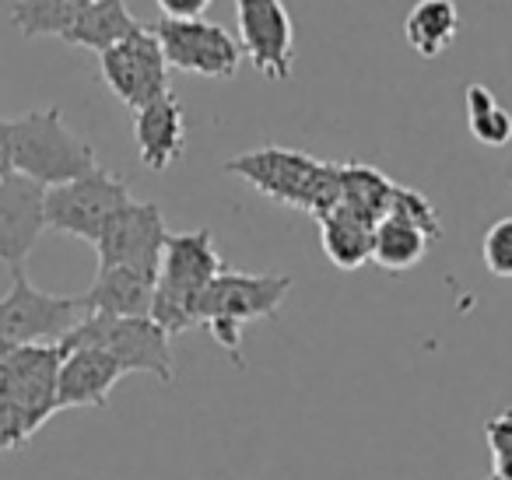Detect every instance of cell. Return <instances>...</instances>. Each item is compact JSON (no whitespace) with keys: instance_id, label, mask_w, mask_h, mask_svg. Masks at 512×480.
<instances>
[{"instance_id":"obj_1","label":"cell","mask_w":512,"mask_h":480,"mask_svg":"<svg viewBox=\"0 0 512 480\" xmlns=\"http://www.w3.org/2000/svg\"><path fill=\"white\" fill-rule=\"evenodd\" d=\"M225 172L239 176L242 183L271 197L274 204L299 207L313 218H323L341 204V169L334 162L306 155V151L267 144V148L228 158Z\"/></svg>"},{"instance_id":"obj_2","label":"cell","mask_w":512,"mask_h":480,"mask_svg":"<svg viewBox=\"0 0 512 480\" xmlns=\"http://www.w3.org/2000/svg\"><path fill=\"white\" fill-rule=\"evenodd\" d=\"M221 270H225V263H221V253L214 246L211 228L169 235L162 267H158L151 319L169 337L200 326V298H204V291L211 288V281Z\"/></svg>"},{"instance_id":"obj_3","label":"cell","mask_w":512,"mask_h":480,"mask_svg":"<svg viewBox=\"0 0 512 480\" xmlns=\"http://www.w3.org/2000/svg\"><path fill=\"white\" fill-rule=\"evenodd\" d=\"M99 169L95 148L64 123L57 106L32 109L11 120V172L32 179L43 190Z\"/></svg>"},{"instance_id":"obj_4","label":"cell","mask_w":512,"mask_h":480,"mask_svg":"<svg viewBox=\"0 0 512 480\" xmlns=\"http://www.w3.org/2000/svg\"><path fill=\"white\" fill-rule=\"evenodd\" d=\"M292 291L288 274H242L221 270L200 298V326L228 351L235 368H242V330L253 319H274Z\"/></svg>"},{"instance_id":"obj_5","label":"cell","mask_w":512,"mask_h":480,"mask_svg":"<svg viewBox=\"0 0 512 480\" xmlns=\"http://www.w3.org/2000/svg\"><path fill=\"white\" fill-rule=\"evenodd\" d=\"M64 347L106 351L127 372H148L162 386H172V337L151 316H85L64 340Z\"/></svg>"},{"instance_id":"obj_6","label":"cell","mask_w":512,"mask_h":480,"mask_svg":"<svg viewBox=\"0 0 512 480\" xmlns=\"http://www.w3.org/2000/svg\"><path fill=\"white\" fill-rule=\"evenodd\" d=\"M81 319V298L50 295L29 281L25 267L11 270V291L0 298V358L15 347L60 344Z\"/></svg>"},{"instance_id":"obj_7","label":"cell","mask_w":512,"mask_h":480,"mask_svg":"<svg viewBox=\"0 0 512 480\" xmlns=\"http://www.w3.org/2000/svg\"><path fill=\"white\" fill-rule=\"evenodd\" d=\"M130 183L106 169H92L88 176L71 179L64 186L46 190V228L71 239H85L95 246L102 228L109 225L116 211L130 204Z\"/></svg>"},{"instance_id":"obj_8","label":"cell","mask_w":512,"mask_h":480,"mask_svg":"<svg viewBox=\"0 0 512 480\" xmlns=\"http://www.w3.org/2000/svg\"><path fill=\"white\" fill-rule=\"evenodd\" d=\"M442 239V221L435 214L432 200L411 186H397L386 218L376 225L372 235V263L390 274L418 267L428 256V246Z\"/></svg>"},{"instance_id":"obj_9","label":"cell","mask_w":512,"mask_h":480,"mask_svg":"<svg viewBox=\"0 0 512 480\" xmlns=\"http://www.w3.org/2000/svg\"><path fill=\"white\" fill-rule=\"evenodd\" d=\"M151 36L162 46L169 71L197 74V78L214 81L235 78V71H239V39H232L221 25L204 22V18H193V22L162 18V22L151 25Z\"/></svg>"},{"instance_id":"obj_10","label":"cell","mask_w":512,"mask_h":480,"mask_svg":"<svg viewBox=\"0 0 512 480\" xmlns=\"http://www.w3.org/2000/svg\"><path fill=\"white\" fill-rule=\"evenodd\" d=\"M169 235L172 232L165 228L162 207L151 204V200H130L123 211L109 218V225L95 239L99 267H127L158 277Z\"/></svg>"},{"instance_id":"obj_11","label":"cell","mask_w":512,"mask_h":480,"mask_svg":"<svg viewBox=\"0 0 512 480\" xmlns=\"http://www.w3.org/2000/svg\"><path fill=\"white\" fill-rule=\"evenodd\" d=\"M64 354V344H29L0 358V393L29 417L36 431L57 414V382Z\"/></svg>"},{"instance_id":"obj_12","label":"cell","mask_w":512,"mask_h":480,"mask_svg":"<svg viewBox=\"0 0 512 480\" xmlns=\"http://www.w3.org/2000/svg\"><path fill=\"white\" fill-rule=\"evenodd\" d=\"M239 50L267 81H288L295 64V29L285 0H235Z\"/></svg>"},{"instance_id":"obj_13","label":"cell","mask_w":512,"mask_h":480,"mask_svg":"<svg viewBox=\"0 0 512 480\" xmlns=\"http://www.w3.org/2000/svg\"><path fill=\"white\" fill-rule=\"evenodd\" d=\"M99 67L109 92L134 113L148 106V102L169 95V64H165V53L158 46V39L151 36V29L113 46V50L99 53Z\"/></svg>"},{"instance_id":"obj_14","label":"cell","mask_w":512,"mask_h":480,"mask_svg":"<svg viewBox=\"0 0 512 480\" xmlns=\"http://www.w3.org/2000/svg\"><path fill=\"white\" fill-rule=\"evenodd\" d=\"M46 190L32 179L11 176L0 179V263L22 270L39 235L46 232Z\"/></svg>"},{"instance_id":"obj_15","label":"cell","mask_w":512,"mask_h":480,"mask_svg":"<svg viewBox=\"0 0 512 480\" xmlns=\"http://www.w3.org/2000/svg\"><path fill=\"white\" fill-rule=\"evenodd\" d=\"M64 365L57 382V414L78 407H106L109 393L123 379V368L95 347H64Z\"/></svg>"},{"instance_id":"obj_16","label":"cell","mask_w":512,"mask_h":480,"mask_svg":"<svg viewBox=\"0 0 512 480\" xmlns=\"http://www.w3.org/2000/svg\"><path fill=\"white\" fill-rule=\"evenodd\" d=\"M134 141L141 165L151 172H165L176 165L186 151V113L183 102L176 95H162V99L148 102L144 109L134 113Z\"/></svg>"},{"instance_id":"obj_17","label":"cell","mask_w":512,"mask_h":480,"mask_svg":"<svg viewBox=\"0 0 512 480\" xmlns=\"http://www.w3.org/2000/svg\"><path fill=\"white\" fill-rule=\"evenodd\" d=\"M155 274L127 267H99L92 288L81 298L85 316H151L155 305Z\"/></svg>"},{"instance_id":"obj_18","label":"cell","mask_w":512,"mask_h":480,"mask_svg":"<svg viewBox=\"0 0 512 480\" xmlns=\"http://www.w3.org/2000/svg\"><path fill=\"white\" fill-rule=\"evenodd\" d=\"M148 25H141L134 15H130L127 0H92L81 18L71 25V32L64 36V43L81 46V50H95L106 53L113 46L127 43V39L141 36Z\"/></svg>"},{"instance_id":"obj_19","label":"cell","mask_w":512,"mask_h":480,"mask_svg":"<svg viewBox=\"0 0 512 480\" xmlns=\"http://www.w3.org/2000/svg\"><path fill=\"white\" fill-rule=\"evenodd\" d=\"M316 221H320V246L334 267L358 270L372 263V235H376L372 221H365L362 214L348 211L341 204Z\"/></svg>"},{"instance_id":"obj_20","label":"cell","mask_w":512,"mask_h":480,"mask_svg":"<svg viewBox=\"0 0 512 480\" xmlns=\"http://www.w3.org/2000/svg\"><path fill=\"white\" fill-rule=\"evenodd\" d=\"M460 36V8L453 0H418L404 18V39L425 60H435Z\"/></svg>"},{"instance_id":"obj_21","label":"cell","mask_w":512,"mask_h":480,"mask_svg":"<svg viewBox=\"0 0 512 480\" xmlns=\"http://www.w3.org/2000/svg\"><path fill=\"white\" fill-rule=\"evenodd\" d=\"M337 169H341V207H348V211L362 214L365 221L379 225L386 218V211H390L400 183H393L386 172L362 162L337 165Z\"/></svg>"},{"instance_id":"obj_22","label":"cell","mask_w":512,"mask_h":480,"mask_svg":"<svg viewBox=\"0 0 512 480\" xmlns=\"http://www.w3.org/2000/svg\"><path fill=\"white\" fill-rule=\"evenodd\" d=\"M92 0H18L11 25L25 39H64Z\"/></svg>"},{"instance_id":"obj_23","label":"cell","mask_w":512,"mask_h":480,"mask_svg":"<svg viewBox=\"0 0 512 480\" xmlns=\"http://www.w3.org/2000/svg\"><path fill=\"white\" fill-rule=\"evenodd\" d=\"M467 106V130L484 148H505L512 144V113L495 99L488 85H467L463 95Z\"/></svg>"},{"instance_id":"obj_24","label":"cell","mask_w":512,"mask_h":480,"mask_svg":"<svg viewBox=\"0 0 512 480\" xmlns=\"http://www.w3.org/2000/svg\"><path fill=\"white\" fill-rule=\"evenodd\" d=\"M481 260L491 277L512 281V214L498 218L481 239Z\"/></svg>"},{"instance_id":"obj_25","label":"cell","mask_w":512,"mask_h":480,"mask_svg":"<svg viewBox=\"0 0 512 480\" xmlns=\"http://www.w3.org/2000/svg\"><path fill=\"white\" fill-rule=\"evenodd\" d=\"M32 435H36V428L29 424V417H25L8 396L0 393V452L22 449Z\"/></svg>"},{"instance_id":"obj_26","label":"cell","mask_w":512,"mask_h":480,"mask_svg":"<svg viewBox=\"0 0 512 480\" xmlns=\"http://www.w3.org/2000/svg\"><path fill=\"white\" fill-rule=\"evenodd\" d=\"M484 442H488L491 459L512 456V407L498 410V414L484 424Z\"/></svg>"},{"instance_id":"obj_27","label":"cell","mask_w":512,"mask_h":480,"mask_svg":"<svg viewBox=\"0 0 512 480\" xmlns=\"http://www.w3.org/2000/svg\"><path fill=\"white\" fill-rule=\"evenodd\" d=\"M162 8V18L172 22H193V18H204V11L211 8L214 0H155Z\"/></svg>"},{"instance_id":"obj_28","label":"cell","mask_w":512,"mask_h":480,"mask_svg":"<svg viewBox=\"0 0 512 480\" xmlns=\"http://www.w3.org/2000/svg\"><path fill=\"white\" fill-rule=\"evenodd\" d=\"M11 176V120H0V179Z\"/></svg>"},{"instance_id":"obj_29","label":"cell","mask_w":512,"mask_h":480,"mask_svg":"<svg viewBox=\"0 0 512 480\" xmlns=\"http://www.w3.org/2000/svg\"><path fill=\"white\" fill-rule=\"evenodd\" d=\"M495 477H502V480H512V456H502V459H495Z\"/></svg>"},{"instance_id":"obj_30","label":"cell","mask_w":512,"mask_h":480,"mask_svg":"<svg viewBox=\"0 0 512 480\" xmlns=\"http://www.w3.org/2000/svg\"><path fill=\"white\" fill-rule=\"evenodd\" d=\"M505 183L512 186V144H509V162H505Z\"/></svg>"},{"instance_id":"obj_31","label":"cell","mask_w":512,"mask_h":480,"mask_svg":"<svg viewBox=\"0 0 512 480\" xmlns=\"http://www.w3.org/2000/svg\"><path fill=\"white\" fill-rule=\"evenodd\" d=\"M488 480H502V477H495V473H491V477H488Z\"/></svg>"}]
</instances>
